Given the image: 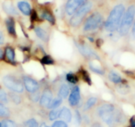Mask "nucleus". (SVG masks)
Returning <instances> with one entry per match:
<instances>
[{
	"instance_id": "nucleus-1",
	"label": "nucleus",
	"mask_w": 135,
	"mask_h": 127,
	"mask_svg": "<svg viewBox=\"0 0 135 127\" xmlns=\"http://www.w3.org/2000/svg\"><path fill=\"white\" fill-rule=\"evenodd\" d=\"M115 107L111 104H104L99 107L97 113L102 120L109 127H114L117 123L123 121V116L118 113H115Z\"/></svg>"
},
{
	"instance_id": "nucleus-2",
	"label": "nucleus",
	"mask_w": 135,
	"mask_h": 127,
	"mask_svg": "<svg viewBox=\"0 0 135 127\" xmlns=\"http://www.w3.org/2000/svg\"><path fill=\"white\" fill-rule=\"evenodd\" d=\"M124 7L123 5H117L110 13V15L105 23V29L109 32H113L119 29L122 19L124 13Z\"/></svg>"
},
{
	"instance_id": "nucleus-3",
	"label": "nucleus",
	"mask_w": 135,
	"mask_h": 127,
	"mask_svg": "<svg viewBox=\"0 0 135 127\" xmlns=\"http://www.w3.org/2000/svg\"><path fill=\"white\" fill-rule=\"evenodd\" d=\"M135 15V7L131 6L128 7L125 13L123 15L120 25L119 27V34L121 36H124L128 33L132 23Z\"/></svg>"
},
{
	"instance_id": "nucleus-4",
	"label": "nucleus",
	"mask_w": 135,
	"mask_h": 127,
	"mask_svg": "<svg viewBox=\"0 0 135 127\" xmlns=\"http://www.w3.org/2000/svg\"><path fill=\"white\" fill-rule=\"evenodd\" d=\"M92 7V3L91 2H86L84 5H83L76 12V13L73 15L70 19V24L72 27H77L80 25L82 22L84 17L87 15L88 12L91 10Z\"/></svg>"
},
{
	"instance_id": "nucleus-5",
	"label": "nucleus",
	"mask_w": 135,
	"mask_h": 127,
	"mask_svg": "<svg viewBox=\"0 0 135 127\" xmlns=\"http://www.w3.org/2000/svg\"><path fill=\"white\" fill-rule=\"evenodd\" d=\"M102 22H103V17L101 14L98 12L93 13L85 21L84 30L85 31H91L97 29L101 26Z\"/></svg>"
},
{
	"instance_id": "nucleus-6",
	"label": "nucleus",
	"mask_w": 135,
	"mask_h": 127,
	"mask_svg": "<svg viewBox=\"0 0 135 127\" xmlns=\"http://www.w3.org/2000/svg\"><path fill=\"white\" fill-rule=\"evenodd\" d=\"M3 82L5 86L10 90L16 93H22L23 91V85L20 81L13 76H6L3 77Z\"/></svg>"
},
{
	"instance_id": "nucleus-7",
	"label": "nucleus",
	"mask_w": 135,
	"mask_h": 127,
	"mask_svg": "<svg viewBox=\"0 0 135 127\" xmlns=\"http://www.w3.org/2000/svg\"><path fill=\"white\" fill-rule=\"evenodd\" d=\"M86 2L87 0H68L66 6V13L68 15H72Z\"/></svg>"
},
{
	"instance_id": "nucleus-8",
	"label": "nucleus",
	"mask_w": 135,
	"mask_h": 127,
	"mask_svg": "<svg viewBox=\"0 0 135 127\" xmlns=\"http://www.w3.org/2000/svg\"><path fill=\"white\" fill-rule=\"evenodd\" d=\"M23 83L27 91L31 93L37 92L39 88V85L37 81L27 76L23 77Z\"/></svg>"
},
{
	"instance_id": "nucleus-9",
	"label": "nucleus",
	"mask_w": 135,
	"mask_h": 127,
	"mask_svg": "<svg viewBox=\"0 0 135 127\" xmlns=\"http://www.w3.org/2000/svg\"><path fill=\"white\" fill-rule=\"evenodd\" d=\"M80 100V88L75 86L72 89L69 97V103L71 106H76L78 104Z\"/></svg>"
},
{
	"instance_id": "nucleus-10",
	"label": "nucleus",
	"mask_w": 135,
	"mask_h": 127,
	"mask_svg": "<svg viewBox=\"0 0 135 127\" xmlns=\"http://www.w3.org/2000/svg\"><path fill=\"white\" fill-rule=\"evenodd\" d=\"M78 48L79 49L80 52L83 54L84 56H85V57H88V58H97V59H99L98 56L91 50L89 47H88V46H85V45H78Z\"/></svg>"
},
{
	"instance_id": "nucleus-11",
	"label": "nucleus",
	"mask_w": 135,
	"mask_h": 127,
	"mask_svg": "<svg viewBox=\"0 0 135 127\" xmlns=\"http://www.w3.org/2000/svg\"><path fill=\"white\" fill-rule=\"evenodd\" d=\"M52 99V93L50 89H46L40 99V104L42 107H48Z\"/></svg>"
},
{
	"instance_id": "nucleus-12",
	"label": "nucleus",
	"mask_w": 135,
	"mask_h": 127,
	"mask_svg": "<svg viewBox=\"0 0 135 127\" xmlns=\"http://www.w3.org/2000/svg\"><path fill=\"white\" fill-rule=\"evenodd\" d=\"M18 8L23 13L24 15H31V8L30 7V5L28 4L27 2H20L18 3L17 4Z\"/></svg>"
},
{
	"instance_id": "nucleus-13",
	"label": "nucleus",
	"mask_w": 135,
	"mask_h": 127,
	"mask_svg": "<svg viewBox=\"0 0 135 127\" xmlns=\"http://www.w3.org/2000/svg\"><path fill=\"white\" fill-rule=\"evenodd\" d=\"M60 117L62 120L69 123V122L72 120V113H71L70 111L68 109L66 108V107H63L62 109L60 111Z\"/></svg>"
},
{
	"instance_id": "nucleus-14",
	"label": "nucleus",
	"mask_w": 135,
	"mask_h": 127,
	"mask_svg": "<svg viewBox=\"0 0 135 127\" xmlns=\"http://www.w3.org/2000/svg\"><path fill=\"white\" fill-rule=\"evenodd\" d=\"M15 25V21H14V19L13 18L9 17L6 20V26H7V31H8L9 34L13 36L16 34Z\"/></svg>"
},
{
	"instance_id": "nucleus-15",
	"label": "nucleus",
	"mask_w": 135,
	"mask_h": 127,
	"mask_svg": "<svg viewBox=\"0 0 135 127\" xmlns=\"http://www.w3.org/2000/svg\"><path fill=\"white\" fill-rule=\"evenodd\" d=\"M70 89L67 85L66 84H63L62 86L60 88L59 92H58V97L62 99H65L68 97V94H69Z\"/></svg>"
},
{
	"instance_id": "nucleus-16",
	"label": "nucleus",
	"mask_w": 135,
	"mask_h": 127,
	"mask_svg": "<svg viewBox=\"0 0 135 127\" xmlns=\"http://www.w3.org/2000/svg\"><path fill=\"white\" fill-rule=\"evenodd\" d=\"M35 33L38 36V38H41L42 41H45V42L47 41L48 35L47 33H46V32L45 30L42 29V28H40V27H37V28H35Z\"/></svg>"
},
{
	"instance_id": "nucleus-17",
	"label": "nucleus",
	"mask_w": 135,
	"mask_h": 127,
	"mask_svg": "<svg viewBox=\"0 0 135 127\" xmlns=\"http://www.w3.org/2000/svg\"><path fill=\"white\" fill-rule=\"evenodd\" d=\"M109 79L114 84H120L122 82L121 77L114 71H112L109 74Z\"/></svg>"
},
{
	"instance_id": "nucleus-18",
	"label": "nucleus",
	"mask_w": 135,
	"mask_h": 127,
	"mask_svg": "<svg viewBox=\"0 0 135 127\" xmlns=\"http://www.w3.org/2000/svg\"><path fill=\"white\" fill-rule=\"evenodd\" d=\"M3 9H4L6 12H7L9 14H11V15H17L18 14L13 6L9 2H5L4 4H3Z\"/></svg>"
},
{
	"instance_id": "nucleus-19",
	"label": "nucleus",
	"mask_w": 135,
	"mask_h": 127,
	"mask_svg": "<svg viewBox=\"0 0 135 127\" xmlns=\"http://www.w3.org/2000/svg\"><path fill=\"white\" fill-rule=\"evenodd\" d=\"M6 56L10 62H15V52L11 47H7L6 49Z\"/></svg>"
},
{
	"instance_id": "nucleus-20",
	"label": "nucleus",
	"mask_w": 135,
	"mask_h": 127,
	"mask_svg": "<svg viewBox=\"0 0 135 127\" xmlns=\"http://www.w3.org/2000/svg\"><path fill=\"white\" fill-rule=\"evenodd\" d=\"M62 103V98L58 97L55 98L54 100H52V101L50 102V103L49 104V105L48 106V108L49 109H56L57 107H59Z\"/></svg>"
},
{
	"instance_id": "nucleus-21",
	"label": "nucleus",
	"mask_w": 135,
	"mask_h": 127,
	"mask_svg": "<svg viewBox=\"0 0 135 127\" xmlns=\"http://www.w3.org/2000/svg\"><path fill=\"white\" fill-rule=\"evenodd\" d=\"M42 17L43 18V19H45V20H47L48 21H49L50 23H52V24H54V21H55L54 16H53L52 14L51 13L49 12V11H44L42 13Z\"/></svg>"
},
{
	"instance_id": "nucleus-22",
	"label": "nucleus",
	"mask_w": 135,
	"mask_h": 127,
	"mask_svg": "<svg viewBox=\"0 0 135 127\" xmlns=\"http://www.w3.org/2000/svg\"><path fill=\"white\" fill-rule=\"evenodd\" d=\"M9 111L3 104L0 103V117H7L9 116Z\"/></svg>"
},
{
	"instance_id": "nucleus-23",
	"label": "nucleus",
	"mask_w": 135,
	"mask_h": 127,
	"mask_svg": "<svg viewBox=\"0 0 135 127\" xmlns=\"http://www.w3.org/2000/svg\"><path fill=\"white\" fill-rule=\"evenodd\" d=\"M96 103H97V99H96L95 97H91L90 99H88V101L86 102L85 106H84V109L85 110V111L89 109L91 107H92L93 105H95Z\"/></svg>"
},
{
	"instance_id": "nucleus-24",
	"label": "nucleus",
	"mask_w": 135,
	"mask_h": 127,
	"mask_svg": "<svg viewBox=\"0 0 135 127\" xmlns=\"http://www.w3.org/2000/svg\"><path fill=\"white\" fill-rule=\"evenodd\" d=\"M60 110L54 109L52 110L49 113V119L50 120H56L57 118L60 117Z\"/></svg>"
},
{
	"instance_id": "nucleus-25",
	"label": "nucleus",
	"mask_w": 135,
	"mask_h": 127,
	"mask_svg": "<svg viewBox=\"0 0 135 127\" xmlns=\"http://www.w3.org/2000/svg\"><path fill=\"white\" fill-rule=\"evenodd\" d=\"M117 91L119 92L121 94H127L129 91V87L126 84H121V85H119V86L117 88Z\"/></svg>"
},
{
	"instance_id": "nucleus-26",
	"label": "nucleus",
	"mask_w": 135,
	"mask_h": 127,
	"mask_svg": "<svg viewBox=\"0 0 135 127\" xmlns=\"http://www.w3.org/2000/svg\"><path fill=\"white\" fill-rule=\"evenodd\" d=\"M66 80L72 84H76L78 81V78L77 76L72 73H69L66 75Z\"/></svg>"
},
{
	"instance_id": "nucleus-27",
	"label": "nucleus",
	"mask_w": 135,
	"mask_h": 127,
	"mask_svg": "<svg viewBox=\"0 0 135 127\" xmlns=\"http://www.w3.org/2000/svg\"><path fill=\"white\" fill-rule=\"evenodd\" d=\"M41 62H42L43 64H46V65H51L54 64V60L52 58V57H50V56L46 55L41 60Z\"/></svg>"
},
{
	"instance_id": "nucleus-28",
	"label": "nucleus",
	"mask_w": 135,
	"mask_h": 127,
	"mask_svg": "<svg viewBox=\"0 0 135 127\" xmlns=\"http://www.w3.org/2000/svg\"><path fill=\"white\" fill-rule=\"evenodd\" d=\"M89 68H90V69L93 72H95V73H97L99 74H101V75H103V74H104V70H103V69H101V68H99V67H97L95 66H94L93 64L91 63L90 64H89Z\"/></svg>"
},
{
	"instance_id": "nucleus-29",
	"label": "nucleus",
	"mask_w": 135,
	"mask_h": 127,
	"mask_svg": "<svg viewBox=\"0 0 135 127\" xmlns=\"http://www.w3.org/2000/svg\"><path fill=\"white\" fill-rule=\"evenodd\" d=\"M24 127H38V123L35 119H30L26 122Z\"/></svg>"
},
{
	"instance_id": "nucleus-30",
	"label": "nucleus",
	"mask_w": 135,
	"mask_h": 127,
	"mask_svg": "<svg viewBox=\"0 0 135 127\" xmlns=\"http://www.w3.org/2000/svg\"><path fill=\"white\" fill-rule=\"evenodd\" d=\"M81 75H82V77L84 79V81L87 83L89 85L91 84V80L90 77H89V74H88V72L85 70H81Z\"/></svg>"
},
{
	"instance_id": "nucleus-31",
	"label": "nucleus",
	"mask_w": 135,
	"mask_h": 127,
	"mask_svg": "<svg viewBox=\"0 0 135 127\" xmlns=\"http://www.w3.org/2000/svg\"><path fill=\"white\" fill-rule=\"evenodd\" d=\"M0 100L3 103H7L8 102V99H7V95L5 91L0 88Z\"/></svg>"
},
{
	"instance_id": "nucleus-32",
	"label": "nucleus",
	"mask_w": 135,
	"mask_h": 127,
	"mask_svg": "<svg viewBox=\"0 0 135 127\" xmlns=\"http://www.w3.org/2000/svg\"><path fill=\"white\" fill-rule=\"evenodd\" d=\"M10 95H11L10 97H11V99L14 103H16V104H19L21 103V98L19 95L14 94V93H11Z\"/></svg>"
},
{
	"instance_id": "nucleus-33",
	"label": "nucleus",
	"mask_w": 135,
	"mask_h": 127,
	"mask_svg": "<svg viewBox=\"0 0 135 127\" xmlns=\"http://www.w3.org/2000/svg\"><path fill=\"white\" fill-rule=\"evenodd\" d=\"M52 127H68V126L65 122L59 120V121L54 122Z\"/></svg>"
},
{
	"instance_id": "nucleus-34",
	"label": "nucleus",
	"mask_w": 135,
	"mask_h": 127,
	"mask_svg": "<svg viewBox=\"0 0 135 127\" xmlns=\"http://www.w3.org/2000/svg\"><path fill=\"white\" fill-rule=\"evenodd\" d=\"M3 125L5 127H17L16 124L13 121L10 120H6L3 121Z\"/></svg>"
},
{
	"instance_id": "nucleus-35",
	"label": "nucleus",
	"mask_w": 135,
	"mask_h": 127,
	"mask_svg": "<svg viewBox=\"0 0 135 127\" xmlns=\"http://www.w3.org/2000/svg\"><path fill=\"white\" fill-rule=\"evenodd\" d=\"M39 94L37 93H36V92H35V93H32V94L31 95V99H32L33 101H38V99H39Z\"/></svg>"
},
{
	"instance_id": "nucleus-36",
	"label": "nucleus",
	"mask_w": 135,
	"mask_h": 127,
	"mask_svg": "<svg viewBox=\"0 0 135 127\" xmlns=\"http://www.w3.org/2000/svg\"><path fill=\"white\" fill-rule=\"evenodd\" d=\"M75 119H76V123L78 124H80L81 123V118L78 111H76V117H75Z\"/></svg>"
},
{
	"instance_id": "nucleus-37",
	"label": "nucleus",
	"mask_w": 135,
	"mask_h": 127,
	"mask_svg": "<svg viewBox=\"0 0 135 127\" xmlns=\"http://www.w3.org/2000/svg\"><path fill=\"white\" fill-rule=\"evenodd\" d=\"M31 19H32V21H37V19H38V17H37V13L35 11H32L31 13Z\"/></svg>"
},
{
	"instance_id": "nucleus-38",
	"label": "nucleus",
	"mask_w": 135,
	"mask_h": 127,
	"mask_svg": "<svg viewBox=\"0 0 135 127\" xmlns=\"http://www.w3.org/2000/svg\"><path fill=\"white\" fill-rule=\"evenodd\" d=\"M4 36L2 32L0 31V45H3L4 43Z\"/></svg>"
},
{
	"instance_id": "nucleus-39",
	"label": "nucleus",
	"mask_w": 135,
	"mask_h": 127,
	"mask_svg": "<svg viewBox=\"0 0 135 127\" xmlns=\"http://www.w3.org/2000/svg\"><path fill=\"white\" fill-rule=\"evenodd\" d=\"M131 127H135V117H132L131 119Z\"/></svg>"
},
{
	"instance_id": "nucleus-40",
	"label": "nucleus",
	"mask_w": 135,
	"mask_h": 127,
	"mask_svg": "<svg viewBox=\"0 0 135 127\" xmlns=\"http://www.w3.org/2000/svg\"><path fill=\"white\" fill-rule=\"evenodd\" d=\"M132 37L135 38V21L134 22L133 27H132Z\"/></svg>"
},
{
	"instance_id": "nucleus-41",
	"label": "nucleus",
	"mask_w": 135,
	"mask_h": 127,
	"mask_svg": "<svg viewBox=\"0 0 135 127\" xmlns=\"http://www.w3.org/2000/svg\"><path fill=\"white\" fill-rule=\"evenodd\" d=\"M92 127H101V124H99V123H95V124H93Z\"/></svg>"
},
{
	"instance_id": "nucleus-42",
	"label": "nucleus",
	"mask_w": 135,
	"mask_h": 127,
	"mask_svg": "<svg viewBox=\"0 0 135 127\" xmlns=\"http://www.w3.org/2000/svg\"><path fill=\"white\" fill-rule=\"evenodd\" d=\"M3 51H2V49L0 48V60L3 58Z\"/></svg>"
},
{
	"instance_id": "nucleus-43",
	"label": "nucleus",
	"mask_w": 135,
	"mask_h": 127,
	"mask_svg": "<svg viewBox=\"0 0 135 127\" xmlns=\"http://www.w3.org/2000/svg\"><path fill=\"white\" fill-rule=\"evenodd\" d=\"M40 127H49V126L48 125H46L45 123H42V124L40 126Z\"/></svg>"
},
{
	"instance_id": "nucleus-44",
	"label": "nucleus",
	"mask_w": 135,
	"mask_h": 127,
	"mask_svg": "<svg viewBox=\"0 0 135 127\" xmlns=\"http://www.w3.org/2000/svg\"><path fill=\"white\" fill-rule=\"evenodd\" d=\"M0 127H5V126H4V125H3V123H0Z\"/></svg>"
}]
</instances>
